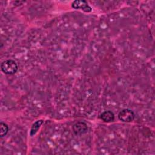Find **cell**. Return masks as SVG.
<instances>
[{
	"label": "cell",
	"instance_id": "cell-7",
	"mask_svg": "<svg viewBox=\"0 0 155 155\" xmlns=\"http://www.w3.org/2000/svg\"><path fill=\"white\" fill-rule=\"evenodd\" d=\"M8 131V127L6 124L3 122L0 123V136L3 137L5 136Z\"/></svg>",
	"mask_w": 155,
	"mask_h": 155
},
{
	"label": "cell",
	"instance_id": "cell-2",
	"mask_svg": "<svg viewBox=\"0 0 155 155\" xmlns=\"http://www.w3.org/2000/svg\"><path fill=\"white\" fill-rule=\"evenodd\" d=\"M119 120L124 122H130L133 121L134 118V114L133 111L130 109H124L121 110L118 114Z\"/></svg>",
	"mask_w": 155,
	"mask_h": 155
},
{
	"label": "cell",
	"instance_id": "cell-3",
	"mask_svg": "<svg viewBox=\"0 0 155 155\" xmlns=\"http://www.w3.org/2000/svg\"><path fill=\"white\" fill-rule=\"evenodd\" d=\"M71 6L74 9H81L85 12H90L92 10L91 7L85 1L76 0L72 2Z\"/></svg>",
	"mask_w": 155,
	"mask_h": 155
},
{
	"label": "cell",
	"instance_id": "cell-4",
	"mask_svg": "<svg viewBox=\"0 0 155 155\" xmlns=\"http://www.w3.org/2000/svg\"><path fill=\"white\" fill-rule=\"evenodd\" d=\"M88 127L87 124L84 122H78L73 126V130L75 134L81 135L87 132Z\"/></svg>",
	"mask_w": 155,
	"mask_h": 155
},
{
	"label": "cell",
	"instance_id": "cell-1",
	"mask_svg": "<svg viewBox=\"0 0 155 155\" xmlns=\"http://www.w3.org/2000/svg\"><path fill=\"white\" fill-rule=\"evenodd\" d=\"M1 70L7 74H15L18 70L17 63L12 59H8L3 61L1 65Z\"/></svg>",
	"mask_w": 155,
	"mask_h": 155
},
{
	"label": "cell",
	"instance_id": "cell-6",
	"mask_svg": "<svg viewBox=\"0 0 155 155\" xmlns=\"http://www.w3.org/2000/svg\"><path fill=\"white\" fill-rule=\"evenodd\" d=\"M42 123H43V120L41 119V120H38L36 121L35 123L33 124V125L31 126V128L30 129V136H32L37 133L39 128H40V127L42 124Z\"/></svg>",
	"mask_w": 155,
	"mask_h": 155
},
{
	"label": "cell",
	"instance_id": "cell-5",
	"mask_svg": "<svg viewBox=\"0 0 155 155\" xmlns=\"http://www.w3.org/2000/svg\"><path fill=\"white\" fill-rule=\"evenodd\" d=\"M100 118L105 122H111L114 120V115L111 111H105L100 114Z\"/></svg>",
	"mask_w": 155,
	"mask_h": 155
}]
</instances>
